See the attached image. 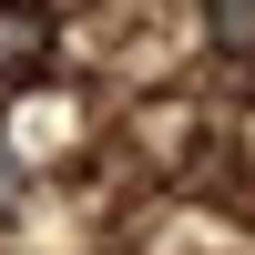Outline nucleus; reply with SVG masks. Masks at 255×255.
<instances>
[{
	"instance_id": "f03ea898",
	"label": "nucleus",
	"mask_w": 255,
	"mask_h": 255,
	"mask_svg": "<svg viewBox=\"0 0 255 255\" xmlns=\"http://www.w3.org/2000/svg\"><path fill=\"white\" fill-rule=\"evenodd\" d=\"M10 204H20V153L0 143V215H10Z\"/></svg>"
},
{
	"instance_id": "f257e3e1",
	"label": "nucleus",
	"mask_w": 255,
	"mask_h": 255,
	"mask_svg": "<svg viewBox=\"0 0 255 255\" xmlns=\"http://www.w3.org/2000/svg\"><path fill=\"white\" fill-rule=\"evenodd\" d=\"M204 31H215V51L255 61V0H204Z\"/></svg>"
}]
</instances>
